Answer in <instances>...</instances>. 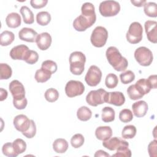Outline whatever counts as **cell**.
<instances>
[{
    "label": "cell",
    "instance_id": "1",
    "mask_svg": "<svg viewBox=\"0 0 157 157\" xmlns=\"http://www.w3.org/2000/svg\"><path fill=\"white\" fill-rule=\"evenodd\" d=\"M82 14L73 21V27L77 31H85L91 27L96 20L95 9L91 2H85L81 7Z\"/></svg>",
    "mask_w": 157,
    "mask_h": 157
},
{
    "label": "cell",
    "instance_id": "2",
    "mask_svg": "<svg viewBox=\"0 0 157 157\" xmlns=\"http://www.w3.org/2000/svg\"><path fill=\"white\" fill-rule=\"evenodd\" d=\"M106 57L109 64L117 71H124L128 66V61L123 57L115 47H109L105 52Z\"/></svg>",
    "mask_w": 157,
    "mask_h": 157
},
{
    "label": "cell",
    "instance_id": "3",
    "mask_svg": "<svg viewBox=\"0 0 157 157\" xmlns=\"http://www.w3.org/2000/svg\"><path fill=\"white\" fill-rule=\"evenodd\" d=\"M70 71L74 75H81L85 69V55L81 52H74L69 56Z\"/></svg>",
    "mask_w": 157,
    "mask_h": 157
},
{
    "label": "cell",
    "instance_id": "4",
    "mask_svg": "<svg viewBox=\"0 0 157 157\" xmlns=\"http://www.w3.org/2000/svg\"><path fill=\"white\" fill-rule=\"evenodd\" d=\"M99 10L103 17L115 16L120 10V5L115 1H104L100 3Z\"/></svg>",
    "mask_w": 157,
    "mask_h": 157
},
{
    "label": "cell",
    "instance_id": "5",
    "mask_svg": "<svg viewBox=\"0 0 157 157\" xmlns=\"http://www.w3.org/2000/svg\"><path fill=\"white\" fill-rule=\"evenodd\" d=\"M107 38L108 32L107 29L103 26H98L92 31L90 40L94 47L100 48L105 44Z\"/></svg>",
    "mask_w": 157,
    "mask_h": 157
},
{
    "label": "cell",
    "instance_id": "6",
    "mask_svg": "<svg viewBox=\"0 0 157 157\" xmlns=\"http://www.w3.org/2000/svg\"><path fill=\"white\" fill-rule=\"evenodd\" d=\"M143 28L141 24L139 22H132L126 33V37L127 40L132 44H136L140 42L142 39Z\"/></svg>",
    "mask_w": 157,
    "mask_h": 157
},
{
    "label": "cell",
    "instance_id": "7",
    "mask_svg": "<svg viewBox=\"0 0 157 157\" xmlns=\"http://www.w3.org/2000/svg\"><path fill=\"white\" fill-rule=\"evenodd\" d=\"M134 58L136 61L143 66H150L153 59L151 51L145 47L137 48L134 52Z\"/></svg>",
    "mask_w": 157,
    "mask_h": 157
},
{
    "label": "cell",
    "instance_id": "8",
    "mask_svg": "<svg viewBox=\"0 0 157 157\" xmlns=\"http://www.w3.org/2000/svg\"><path fill=\"white\" fill-rule=\"evenodd\" d=\"M107 92L102 89L99 88L96 90H92L86 96V102L94 107L105 102V98Z\"/></svg>",
    "mask_w": 157,
    "mask_h": 157
},
{
    "label": "cell",
    "instance_id": "9",
    "mask_svg": "<svg viewBox=\"0 0 157 157\" xmlns=\"http://www.w3.org/2000/svg\"><path fill=\"white\" fill-rule=\"evenodd\" d=\"M102 78V72L101 69L95 65H92L88 69L85 80L90 86H96L101 82Z\"/></svg>",
    "mask_w": 157,
    "mask_h": 157
},
{
    "label": "cell",
    "instance_id": "10",
    "mask_svg": "<svg viewBox=\"0 0 157 157\" xmlns=\"http://www.w3.org/2000/svg\"><path fill=\"white\" fill-rule=\"evenodd\" d=\"M85 91V86L80 81L69 80L65 86V93L69 98L80 96Z\"/></svg>",
    "mask_w": 157,
    "mask_h": 157
},
{
    "label": "cell",
    "instance_id": "11",
    "mask_svg": "<svg viewBox=\"0 0 157 157\" xmlns=\"http://www.w3.org/2000/svg\"><path fill=\"white\" fill-rule=\"evenodd\" d=\"M9 89L13 96V100L19 101L25 98V87L20 81L12 80L9 83Z\"/></svg>",
    "mask_w": 157,
    "mask_h": 157
},
{
    "label": "cell",
    "instance_id": "12",
    "mask_svg": "<svg viewBox=\"0 0 157 157\" xmlns=\"http://www.w3.org/2000/svg\"><path fill=\"white\" fill-rule=\"evenodd\" d=\"M13 123L15 128L23 133L29 129L31 124V120H29L26 115L20 114L15 117L13 120Z\"/></svg>",
    "mask_w": 157,
    "mask_h": 157
},
{
    "label": "cell",
    "instance_id": "13",
    "mask_svg": "<svg viewBox=\"0 0 157 157\" xmlns=\"http://www.w3.org/2000/svg\"><path fill=\"white\" fill-rule=\"evenodd\" d=\"M125 102V97L120 91L107 92L105 98V102L113 104L115 106H121Z\"/></svg>",
    "mask_w": 157,
    "mask_h": 157
},
{
    "label": "cell",
    "instance_id": "14",
    "mask_svg": "<svg viewBox=\"0 0 157 157\" xmlns=\"http://www.w3.org/2000/svg\"><path fill=\"white\" fill-rule=\"evenodd\" d=\"M144 26L147 39L151 42L156 44L157 42V22L154 20H147L145 21Z\"/></svg>",
    "mask_w": 157,
    "mask_h": 157
},
{
    "label": "cell",
    "instance_id": "15",
    "mask_svg": "<svg viewBox=\"0 0 157 157\" xmlns=\"http://www.w3.org/2000/svg\"><path fill=\"white\" fill-rule=\"evenodd\" d=\"M52 40L50 34L47 32H44L37 35L36 39V42L40 50H46L50 47Z\"/></svg>",
    "mask_w": 157,
    "mask_h": 157
},
{
    "label": "cell",
    "instance_id": "16",
    "mask_svg": "<svg viewBox=\"0 0 157 157\" xmlns=\"http://www.w3.org/2000/svg\"><path fill=\"white\" fill-rule=\"evenodd\" d=\"M38 34L37 32L30 28H23L18 32V37L20 39L28 42H36Z\"/></svg>",
    "mask_w": 157,
    "mask_h": 157
},
{
    "label": "cell",
    "instance_id": "17",
    "mask_svg": "<svg viewBox=\"0 0 157 157\" xmlns=\"http://www.w3.org/2000/svg\"><path fill=\"white\" fill-rule=\"evenodd\" d=\"M28 46L18 45L13 47L10 52V56L14 60H23L27 52L29 50Z\"/></svg>",
    "mask_w": 157,
    "mask_h": 157
},
{
    "label": "cell",
    "instance_id": "18",
    "mask_svg": "<svg viewBox=\"0 0 157 157\" xmlns=\"http://www.w3.org/2000/svg\"><path fill=\"white\" fill-rule=\"evenodd\" d=\"M148 104L144 101H139L132 105L134 115L138 118L144 117L148 111Z\"/></svg>",
    "mask_w": 157,
    "mask_h": 157
},
{
    "label": "cell",
    "instance_id": "19",
    "mask_svg": "<svg viewBox=\"0 0 157 157\" xmlns=\"http://www.w3.org/2000/svg\"><path fill=\"white\" fill-rule=\"evenodd\" d=\"M95 136L100 140H105L112 136V130L110 126H99L96 129Z\"/></svg>",
    "mask_w": 157,
    "mask_h": 157
},
{
    "label": "cell",
    "instance_id": "20",
    "mask_svg": "<svg viewBox=\"0 0 157 157\" xmlns=\"http://www.w3.org/2000/svg\"><path fill=\"white\" fill-rule=\"evenodd\" d=\"M129 144L126 140L121 139V143L117 148L116 153L113 154L112 156L115 157H131V151L128 148Z\"/></svg>",
    "mask_w": 157,
    "mask_h": 157
},
{
    "label": "cell",
    "instance_id": "21",
    "mask_svg": "<svg viewBox=\"0 0 157 157\" xmlns=\"http://www.w3.org/2000/svg\"><path fill=\"white\" fill-rule=\"evenodd\" d=\"M21 17L17 12H12L9 13L6 18V23L8 27L11 28H16L21 25Z\"/></svg>",
    "mask_w": 157,
    "mask_h": 157
},
{
    "label": "cell",
    "instance_id": "22",
    "mask_svg": "<svg viewBox=\"0 0 157 157\" xmlns=\"http://www.w3.org/2000/svg\"><path fill=\"white\" fill-rule=\"evenodd\" d=\"M69 147L68 142L64 139H56L53 143V148L57 153H65Z\"/></svg>",
    "mask_w": 157,
    "mask_h": 157
},
{
    "label": "cell",
    "instance_id": "23",
    "mask_svg": "<svg viewBox=\"0 0 157 157\" xmlns=\"http://www.w3.org/2000/svg\"><path fill=\"white\" fill-rule=\"evenodd\" d=\"M20 12L21 15H22L23 20L25 23L30 25L34 23V14L28 7L26 6H23L20 8Z\"/></svg>",
    "mask_w": 157,
    "mask_h": 157
},
{
    "label": "cell",
    "instance_id": "24",
    "mask_svg": "<svg viewBox=\"0 0 157 157\" xmlns=\"http://www.w3.org/2000/svg\"><path fill=\"white\" fill-rule=\"evenodd\" d=\"M121 139L117 137H110L109 139L105 140H103L102 145L109 150H111V151L115 150L120 145L121 143Z\"/></svg>",
    "mask_w": 157,
    "mask_h": 157
},
{
    "label": "cell",
    "instance_id": "25",
    "mask_svg": "<svg viewBox=\"0 0 157 157\" xmlns=\"http://www.w3.org/2000/svg\"><path fill=\"white\" fill-rule=\"evenodd\" d=\"M15 39L14 34L9 31H4L0 35V44L2 46H7L11 44Z\"/></svg>",
    "mask_w": 157,
    "mask_h": 157
},
{
    "label": "cell",
    "instance_id": "26",
    "mask_svg": "<svg viewBox=\"0 0 157 157\" xmlns=\"http://www.w3.org/2000/svg\"><path fill=\"white\" fill-rule=\"evenodd\" d=\"M135 85L144 95L148 94L151 89H152L150 82L145 78H140L135 83Z\"/></svg>",
    "mask_w": 157,
    "mask_h": 157
},
{
    "label": "cell",
    "instance_id": "27",
    "mask_svg": "<svg viewBox=\"0 0 157 157\" xmlns=\"http://www.w3.org/2000/svg\"><path fill=\"white\" fill-rule=\"evenodd\" d=\"M102 120L105 123L112 122L115 120V113L113 108L105 107L102 109Z\"/></svg>",
    "mask_w": 157,
    "mask_h": 157
},
{
    "label": "cell",
    "instance_id": "28",
    "mask_svg": "<svg viewBox=\"0 0 157 157\" xmlns=\"http://www.w3.org/2000/svg\"><path fill=\"white\" fill-rule=\"evenodd\" d=\"M77 118L83 121L89 120L92 116L91 110L86 106H82L77 111Z\"/></svg>",
    "mask_w": 157,
    "mask_h": 157
},
{
    "label": "cell",
    "instance_id": "29",
    "mask_svg": "<svg viewBox=\"0 0 157 157\" xmlns=\"http://www.w3.org/2000/svg\"><path fill=\"white\" fill-rule=\"evenodd\" d=\"M52 76V74L48 71L40 68L37 69L35 73V80L39 83H44L48 80Z\"/></svg>",
    "mask_w": 157,
    "mask_h": 157
},
{
    "label": "cell",
    "instance_id": "30",
    "mask_svg": "<svg viewBox=\"0 0 157 157\" xmlns=\"http://www.w3.org/2000/svg\"><path fill=\"white\" fill-rule=\"evenodd\" d=\"M37 23L41 26L47 25L51 21V15L47 11H41L36 15Z\"/></svg>",
    "mask_w": 157,
    "mask_h": 157
},
{
    "label": "cell",
    "instance_id": "31",
    "mask_svg": "<svg viewBox=\"0 0 157 157\" xmlns=\"http://www.w3.org/2000/svg\"><path fill=\"white\" fill-rule=\"evenodd\" d=\"M144 12L150 17H157V5L154 2H148L144 4Z\"/></svg>",
    "mask_w": 157,
    "mask_h": 157
},
{
    "label": "cell",
    "instance_id": "32",
    "mask_svg": "<svg viewBox=\"0 0 157 157\" xmlns=\"http://www.w3.org/2000/svg\"><path fill=\"white\" fill-rule=\"evenodd\" d=\"M136 128L132 124H129L125 126L121 132V136L123 139H132L136 134Z\"/></svg>",
    "mask_w": 157,
    "mask_h": 157
},
{
    "label": "cell",
    "instance_id": "33",
    "mask_svg": "<svg viewBox=\"0 0 157 157\" xmlns=\"http://www.w3.org/2000/svg\"><path fill=\"white\" fill-rule=\"evenodd\" d=\"M127 93L132 100H137L142 98L144 95L139 90L135 84L130 85L127 89Z\"/></svg>",
    "mask_w": 157,
    "mask_h": 157
},
{
    "label": "cell",
    "instance_id": "34",
    "mask_svg": "<svg viewBox=\"0 0 157 157\" xmlns=\"http://www.w3.org/2000/svg\"><path fill=\"white\" fill-rule=\"evenodd\" d=\"M12 71L9 65L6 63L0 64V79H9L11 77Z\"/></svg>",
    "mask_w": 157,
    "mask_h": 157
},
{
    "label": "cell",
    "instance_id": "35",
    "mask_svg": "<svg viewBox=\"0 0 157 157\" xmlns=\"http://www.w3.org/2000/svg\"><path fill=\"white\" fill-rule=\"evenodd\" d=\"M118 83V77L113 73L109 74L105 80V84L107 88L112 89L115 88Z\"/></svg>",
    "mask_w": 157,
    "mask_h": 157
},
{
    "label": "cell",
    "instance_id": "36",
    "mask_svg": "<svg viewBox=\"0 0 157 157\" xmlns=\"http://www.w3.org/2000/svg\"><path fill=\"white\" fill-rule=\"evenodd\" d=\"M44 96L45 99L50 102H53L56 101L59 98V93L57 90L50 88L47 89L44 94Z\"/></svg>",
    "mask_w": 157,
    "mask_h": 157
},
{
    "label": "cell",
    "instance_id": "37",
    "mask_svg": "<svg viewBox=\"0 0 157 157\" xmlns=\"http://www.w3.org/2000/svg\"><path fill=\"white\" fill-rule=\"evenodd\" d=\"M2 153L8 157H16L18 155L15 152L13 147V144L11 142H7L3 145L2 147Z\"/></svg>",
    "mask_w": 157,
    "mask_h": 157
},
{
    "label": "cell",
    "instance_id": "38",
    "mask_svg": "<svg viewBox=\"0 0 157 157\" xmlns=\"http://www.w3.org/2000/svg\"><path fill=\"white\" fill-rule=\"evenodd\" d=\"M13 147L15 152L19 155L25 151L26 149V144L21 139H17L13 142Z\"/></svg>",
    "mask_w": 157,
    "mask_h": 157
},
{
    "label": "cell",
    "instance_id": "39",
    "mask_svg": "<svg viewBox=\"0 0 157 157\" xmlns=\"http://www.w3.org/2000/svg\"><path fill=\"white\" fill-rule=\"evenodd\" d=\"M38 59H39L38 53L34 50H29L27 52L26 54L25 55L23 61H25L28 64H34L38 61Z\"/></svg>",
    "mask_w": 157,
    "mask_h": 157
},
{
    "label": "cell",
    "instance_id": "40",
    "mask_svg": "<svg viewBox=\"0 0 157 157\" xmlns=\"http://www.w3.org/2000/svg\"><path fill=\"white\" fill-rule=\"evenodd\" d=\"M41 68L48 71L52 74L56 72L58 69L56 63L52 60H45L42 62Z\"/></svg>",
    "mask_w": 157,
    "mask_h": 157
},
{
    "label": "cell",
    "instance_id": "41",
    "mask_svg": "<svg viewBox=\"0 0 157 157\" xmlns=\"http://www.w3.org/2000/svg\"><path fill=\"white\" fill-rule=\"evenodd\" d=\"M120 78L122 83L128 84L132 82L134 80L135 75L132 71L128 70L120 74Z\"/></svg>",
    "mask_w": 157,
    "mask_h": 157
},
{
    "label": "cell",
    "instance_id": "42",
    "mask_svg": "<svg viewBox=\"0 0 157 157\" xmlns=\"http://www.w3.org/2000/svg\"><path fill=\"white\" fill-rule=\"evenodd\" d=\"M119 118L123 123H128L133 119L132 112L128 109H124L120 111Z\"/></svg>",
    "mask_w": 157,
    "mask_h": 157
},
{
    "label": "cell",
    "instance_id": "43",
    "mask_svg": "<svg viewBox=\"0 0 157 157\" xmlns=\"http://www.w3.org/2000/svg\"><path fill=\"white\" fill-rule=\"evenodd\" d=\"M84 141H85V139L83 136L81 134L78 133V134H75L72 137L71 139V144L74 148H78L83 145Z\"/></svg>",
    "mask_w": 157,
    "mask_h": 157
},
{
    "label": "cell",
    "instance_id": "44",
    "mask_svg": "<svg viewBox=\"0 0 157 157\" xmlns=\"http://www.w3.org/2000/svg\"><path fill=\"white\" fill-rule=\"evenodd\" d=\"M22 134L23 136H25L28 139H31L34 137V136L36 134V126L34 121L33 120H31V124L28 131H26L25 132H23Z\"/></svg>",
    "mask_w": 157,
    "mask_h": 157
},
{
    "label": "cell",
    "instance_id": "45",
    "mask_svg": "<svg viewBox=\"0 0 157 157\" xmlns=\"http://www.w3.org/2000/svg\"><path fill=\"white\" fill-rule=\"evenodd\" d=\"M148 151L150 157L157 156V141L156 139L152 140L148 144Z\"/></svg>",
    "mask_w": 157,
    "mask_h": 157
},
{
    "label": "cell",
    "instance_id": "46",
    "mask_svg": "<svg viewBox=\"0 0 157 157\" xmlns=\"http://www.w3.org/2000/svg\"><path fill=\"white\" fill-rule=\"evenodd\" d=\"M48 2L47 0H31V6L34 9H40L45 7Z\"/></svg>",
    "mask_w": 157,
    "mask_h": 157
},
{
    "label": "cell",
    "instance_id": "47",
    "mask_svg": "<svg viewBox=\"0 0 157 157\" xmlns=\"http://www.w3.org/2000/svg\"><path fill=\"white\" fill-rule=\"evenodd\" d=\"M28 104V101L26 98H24L23 99L19 100V101H16V100H13V104L14 107L18 110H22L24 109Z\"/></svg>",
    "mask_w": 157,
    "mask_h": 157
},
{
    "label": "cell",
    "instance_id": "48",
    "mask_svg": "<svg viewBox=\"0 0 157 157\" xmlns=\"http://www.w3.org/2000/svg\"><path fill=\"white\" fill-rule=\"evenodd\" d=\"M147 80L150 82L151 88H153V89L156 88V86H157V82H156L157 76H156V75L155 74V75H150Z\"/></svg>",
    "mask_w": 157,
    "mask_h": 157
},
{
    "label": "cell",
    "instance_id": "49",
    "mask_svg": "<svg viewBox=\"0 0 157 157\" xmlns=\"http://www.w3.org/2000/svg\"><path fill=\"white\" fill-rule=\"evenodd\" d=\"M131 2L136 7H142L146 3L145 0H131Z\"/></svg>",
    "mask_w": 157,
    "mask_h": 157
},
{
    "label": "cell",
    "instance_id": "50",
    "mask_svg": "<svg viewBox=\"0 0 157 157\" xmlns=\"http://www.w3.org/2000/svg\"><path fill=\"white\" fill-rule=\"evenodd\" d=\"M7 91L6 90L3 89L2 88H0V101H2L6 99L7 97Z\"/></svg>",
    "mask_w": 157,
    "mask_h": 157
},
{
    "label": "cell",
    "instance_id": "51",
    "mask_svg": "<svg viewBox=\"0 0 157 157\" xmlns=\"http://www.w3.org/2000/svg\"><path fill=\"white\" fill-rule=\"evenodd\" d=\"M95 157L96 156H110V155L107 153L105 151H103L102 150H98L94 155Z\"/></svg>",
    "mask_w": 157,
    "mask_h": 157
}]
</instances>
